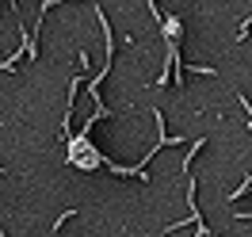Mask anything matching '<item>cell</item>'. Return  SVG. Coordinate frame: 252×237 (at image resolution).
Returning <instances> with one entry per match:
<instances>
[{
	"label": "cell",
	"mask_w": 252,
	"mask_h": 237,
	"mask_svg": "<svg viewBox=\"0 0 252 237\" xmlns=\"http://www.w3.org/2000/svg\"><path fill=\"white\" fill-rule=\"evenodd\" d=\"M249 31H252V16L245 19V23H241V27H237V38H245V34H249Z\"/></svg>",
	"instance_id": "obj_3"
},
{
	"label": "cell",
	"mask_w": 252,
	"mask_h": 237,
	"mask_svg": "<svg viewBox=\"0 0 252 237\" xmlns=\"http://www.w3.org/2000/svg\"><path fill=\"white\" fill-rule=\"evenodd\" d=\"M233 218H237V222H249V218H252V210H233Z\"/></svg>",
	"instance_id": "obj_4"
},
{
	"label": "cell",
	"mask_w": 252,
	"mask_h": 237,
	"mask_svg": "<svg viewBox=\"0 0 252 237\" xmlns=\"http://www.w3.org/2000/svg\"><path fill=\"white\" fill-rule=\"evenodd\" d=\"M0 176H4V169H0Z\"/></svg>",
	"instance_id": "obj_6"
},
{
	"label": "cell",
	"mask_w": 252,
	"mask_h": 237,
	"mask_svg": "<svg viewBox=\"0 0 252 237\" xmlns=\"http://www.w3.org/2000/svg\"><path fill=\"white\" fill-rule=\"evenodd\" d=\"M206 145V138H195V142H191V149H188V157H184V172H188L191 169V161H195V153H199V149H203Z\"/></svg>",
	"instance_id": "obj_1"
},
{
	"label": "cell",
	"mask_w": 252,
	"mask_h": 237,
	"mask_svg": "<svg viewBox=\"0 0 252 237\" xmlns=\"http://www.w3.org/2000/svg\"><path fill=\"white\" fill-rule=\"evenodd\" d=\"M73 214H77V210H62V214H58V222H54V234H58V230H62V226L73 218Z\"/></svg>",
	"instance_id": "obj_2"
},
{
	"label": "cell",
	"mask_w": 252,
	"mask_h": 237,
	"mask_svg": "<svg viewBox=\"0 0 252 237\" xmlns=\"http://www.w3.org/2000/svg\"><path fill=\"white\" fill-rule=\"evenodd\" d=\"M210 234V226H203V222H199V226H195V237H206Z\"/></svg>",
	"instance_id": "obj_5"
}]
</instances>
